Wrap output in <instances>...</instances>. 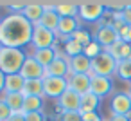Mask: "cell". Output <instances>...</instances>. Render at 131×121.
<instances>
[{"instance_id": "6da1fadb", "label": "cell", "mask_w": 131, "mask_h": 121, "mask_svg": "<svg viewBox=\"0 0 131 121\" xmlns=\"http://www.w3.org/2000/svg\"><path fill=\"white\" fill-rule=\"evenodd\" d=\"M34 25L24 16L16 13H9L0 20V45L22 49L31 44Z\"/></svg>"}, {"instance_id": "7a4b0ae2", "label": "cell", "mask_w": 131, "mask_h": 121, "mask_svg": "<svg viewBox=\"0 0 131 121\" xmlns=\"http://www.w3.org/2000/svg\"><path fill=\"white\" fill-rule=\"evenodd\" d=\"M25 60H27V54L24 53V49L2 47V51H0V71H2L6 76L20 74Z\"/></svg>"}, {"instance_id": "3957f363", "label": "cell", "mask_w": 131, "mask_h": 121, "mask_svg": "<svg viewBox=\"0 0 131 121\" xmlns=\"http://www.w3.org/2000/svg\"><path fill=\"white\" fill-rule=\"evenodd\" d=\"M115 71H117V60L108 51H102L99 56H95L92 60V74L111 78L115 74Z\"/></svg>"}, {"instance_id": "277c9868", "label": "cell", "mask_w": 131, "mask_h": 121, "mask_svg": "<svg viewBox=\"0 0 131 121\" xmlns=\"http://www.w3.org/2000/svg\"><path fill=\"white\" fill-rule=\"evenodd\" d=\"M106 15V6L102 2H83L79 4V20L93 24V22H101Z\"/></svg>"}, {"instance_id": "5b68a950", "label": "cell", "mask_w": 131, "mask_h": 121, "mask_svg": "<svg viewBox=\"0 0 131 121\" xmlns=\"http://www.w3.org/2000/svg\"><path fill=\"white\" fill-rule=\"evenodd\" d=\"M56 42H58V36L56 33L49 31L47 27H43L41 24H36L34 29H32V38H31V45L34 49H50V47H56Z\"/></svg>"}, {"instance_id": "8992f818", "label": "cell", "mask_w": 131, "mask_h": 121, "mask_svg": "<svg viewBox=\"0 0 131 121\" xmlns=\"http://www.w3.org/2000/svg\"><path fill=\"white\" fill-rule=\"evenodd\" d=\"M118 40H120V36H118V33L113 25H99L97 31L93 33V42H97L104 51H108Z\"/></svg>"}, {"instance_id": "52a82bcc", "label": "cell", "mask_w": 131, "mask_h": 121, "mask_svg": "<svg viewBox=\"0 0 131 121\" xmlns=\"http://www.w3.org/2000/svg\"><path fill=\"white\" fill-rule=\"evenodd\" d=\"M68 89V80L67 78H54V76H45L43 78V94L47 98L59 99L61 94Z\"/></svg>"}, {"instance_id": "ba28073f", "label": "cell", "mask_w": 131, "mask_h": 121, "mask_svg": "<svg viewBox=\"0 0 131 121\" xmlns=\"http://www.w3.org/2000/svg\"><path fill=\"white\" fill-rule=\"evenodd\" d=\"M110 112L115 116H131V96H129V92H115L110 99Z\"/></svg>"}, {"instance_id": "9c48e42d", "label": "cell", "mask_w": 131, "mask_h": 121, "mask_svg": "<svg viewBox=\"0 0 131 121\" xmlns=\"http://www.w3.org/2000/svg\"><path fill=\"white\" fill-rule=\"evenodd\" d=\"M70 58L65 56V53H58V58L45 69V76H54V78H68L70 72Z\"/></svg>"}, {"instance_id": "30bf717a", "label": "cell", "mask_w": 131, "mask_h": 121, "mask_svg": "<svg viewBox=\"0 0 131 121\" xmlns=\"http://www.w3.org/2000/svg\"><path fill=\"white\" fill-rule=\"evenodd\" d=\"M58 108H59V112H79V108H81V96L68 87L61 94V98L58 99Z\"/></svg>"}, {"instance_id": "8fae6325", "label": "cell", "mask_w": 131, "mask_h": 121, "mask_svg": "<svg viewBox=\"0 0 131 121\" xmlns=\"http://www.w3.org/2000/svg\"><path fill=\"white\" fill-rule=\"evenodd\" d=\"M20 74H22V78H24L25 81H27V80H43V78H45V69H43L32 56H27V60H25V63H24Z\"/></svg>"}, {"instance_id": "7c38bea8", "label": "cell", "mask_w": 131, "mask_h": 121, "mask_svg": "<svg viewBox=\"0 0 131 121\" xmlns=\"http://www.w3.org/2000/svg\"><path fill=\"white\" fill-rule=\"evenodd\" d=\"M68 87L75 90L79 96H84L90 92L92 87V74H70L68 78Z\"/></svg>"}, {"instance_id": "4fadbf2b", "label": "cell", "mask_w": 131, "mask_h": 121, "mask_svg": "<svg viewBox=\"0 0 131 121\" xmlns=\"http://www.w3.org/2000/svg\"><path fill=\"white\" fill-rule=\"evenodd\" d=\"M111 90H113V81H111V78L92 74V87H90V92H92V94H95L97 98H104V96H108Z\"/></svg>"}, {"instance_id": "5bb4252c", "label": "cell", "mask_w": 131, "mask_h": 121, "mask_svg": "<svg viewBox=\"0 0 131 121\" xmlns=\"http://www.w3.org/2000/svg\"><path fill=\"white\" fill-rule=\"evenodd\" d=\"M81 29L79 27V18H61L59 20V25H58V31H56V36L58 40H68L74 36V33Z\"/></svg>"}, {"instance_id": "9a60e30c", "label": "cell", "mask_w": 131, "mask_h": 121, "mask_svg": "<svg viewBox=\"0 0 131 121\" xmlns=\"http://www.w3.org/2000/svg\"><path fill=\"white\" fill-rule=\"evenodd\" d=\"M45 6V13H43V18H41V25L47 27L49 31L56 33L58 31V25H59V20L61 16L56 13V4H43Z\"/></svg>"}, {"instance_id": "2e32d148", "label": "cell", "mask_w": 131, "mask_h": 121, "mask_svg": "<svg viewBox=\"0 0 131 121\" xmlns=\"http://www.w3.org/2000/svg\"><path fill=\"white\" fill-rule=\"evenodd\" d=\"M68 63H70V72L72 74H92V60L84 54L70 58Z\"/></svg>"}, {"instance_id": "e0dca14e", "label": "cell", "mask_w": 131, "mask_h": 121, "mask_svg": "<svg viewBox=\"0 0 131 121\" xmlns=\"http://www.w3.org/2000/svg\"><path fill=\"white\" fill-rule=\"evenodd\" d=\"M43 13H45V6H43V4H38V2H27V7L24 9L22 15H24L32 25H36V24L41 22Z\"/></svg>"}, {"instance_id": "ac0fdd59", "label": "cell", "mask_w": 131, "mask_h": 121, "mask_svg": "<svg viewBox=\"0 0 131 121\" xmlns=\"http://www.w3.org/2000/svg\"><path fill=\"white\" fill-rule=\"evenodd\" d=\"M29 56H32L43 69H47L58 58V51H56V47H50V49H34L32 54H29Z\"/></svg>"}, {"instance_id": "d6986e66", "label": "cell", "mask_w": 131, "mask_h": 121, "mask_svg": "<svg viewBox=\"0 0 131 121\" xmlns=\"http://www.w3.org/2000/svg\"><path fill=\"white\" fill-rule=\"evenodd\" d=\"M0 99H2V101L11 108V112H22V110H24L25 96H24L22 92H4Z\"/></svg>"}, {"instance_id": "ffe728a7", "label": "cell", "mask_w": 131, "mask_h": 121, "mask_svg": "<svg viewBox=\"0 0 131 121\" xmlns=\"http://www.w3.org/2000/svg\"><path fill=\"white\" fill-rule=\"evenodd\" d=\"M108 53L117 60V62H122V60H131V44L124 42V40H118L117 44H113Z\"/></svg>"}, {"instance_id": "44dd1931", "label": "cell", "mask_w": 131, "mask_h": 121, "mask_svg": "<svg viewBox=\"0 0 131 121\" xmlns=\"http://www.w3.org/2000/svg\"><path fill=\"white\" fill-rule=\"evenodd\" d=\"M56 13L61 18H77L79 16V4H75V2H56Z\"/></svg>"}, {"instance_id": "7402d4cb", "label": "cell", "mask_w": 131, "mask_h": 121, "mask_svg": "<svg viewBox=\"0 0 131 121\" xmlns=\"http://www.w3.org/2000/svg\"><path fill=\"white\" fill-rule=\"evenodd\" d=\"M99 105H101V98H97L95 94L88 92V94L81 96V108H79V112L81 114H84V112H97Z\"/></svg>"}, {"instance_id": "603a6c76", "label": "cell", "mask_w": 131, "mask_h": 121, "mask_svg": "<svg viewBox=\"0 0 131 121\" xmlns=\"http://www.w3.org/2000/svg\"><path fill=\"white\" fill-rule=\"evenodd\" d=\"M24 85H25V80L22 78V74H9L6 76L4 92H22Z\"/></svg>"}, {"instance_id": "cb8c5ba5", "label": "cell", "mask_w": 131, "mask_h": 121, "mask_svg": "<svg viewBox=\"0 0 131 121\" xmlns=\"http://www.w3.org/2000/svg\"><path fill=\"white\" fill-rule=\"evenodd\" d=\"M24 96H38V98H43V80H27L25 85H24V90H22Z\"/></svg>"}, {"instance_id": "d4e9b609", "label": "cell", "mask_w": 131, "mask_h": 121, "mask_svg": "<svg viewBox=\"0 0 131 121\" xmlns=\"http://www.w3.org/2000/svg\"><path fill=\"white\" fill-rule=\"evenodd\" d=\"M84 47L81 44H77L74 38H68V40H63V53L67 58H75L79 54H83Z\"/></svg>"}, {"instance_id": "484cf974", "label": "cell", "mask_w": 131, "mask_h": 121, "mask_svg": "<svg viewBox=\"0 0 131 121\" xmlns=\"http://www.w3.org/2000/svg\"><path fill=\"white\" fill-rule=\"evenodd\" d=\"M115 76L122 81H127L131 83V60H122V62H117V71H115Z\"/></svg>"}, {"instance_id": "4316f807", "label": "cell", "mask_w": 131, "mask_h": 121, "mask_svg": "<svg viewBox=\"0 0 131 121\" xmlns=\"http://www.w3.org/2000/svg\"><path fill=\"white\" fill-rule=\"evenodd\" d=\"M43 108V98H38V96H25V101H24V112L29 114V112H40Z\"/></svg>"}, {"instance_id": "83f0119b", "label": "cell", "mask_w": 131, "mask_h": 121, "mask_svg": "<svg viewBox=\"0 0 131 121\" xmlns=\"http://www.w3.org/2000/svg\"><path fill=\"white\" fill-rule=\"evenodd\" d=\"M72 38H74V40H75L77 44H81L83 47H86L88 44H92V42H93L92 34H90V33H88L86 29H83V27H81V29H77V31L74 33V36H72Z\"/></svg>"}, {"instance_id": "f1b7e54d", "label": "cell", "mask_w": 131, "mask_h": 121, "mask_svg": "<svg viewBox=\"0 0 131 121\" xmlns=\"http://www.w3.org/2000/svg\"><path fill=\"white\" fill-rule=\"evenodd\" d=\"M102 51H104V49H102V47H101L97 42H92V44H88V45L84 47L83 54H84V56H88L90 60H93V58H95V56H99Z\"/></svg>"}, {"instance_id": "f546056e", "label": "cell", "mask_w": 131, "mask_h": 121, "mask_svg": "<svg viewBox=\"0 0 131 121\" xmlns=\"http://www.w3.org/2000/svg\"><path fill=\"white\" fill-rule=\"evenodd\" d=\"M59 121H83L81 112H61Z\"/></svg>"}, {"instance_id": "4dcf8cb0", "label": "cell", "mask_w": 131, "mask_h": 121, "mask_svg": "<svg viewBox=\"0 0 131 121\" xmlns=\"http://www.w3.org/2000/svg\"><path fill=\"white\" fill-rule=\"evenodd\" d=\"M25 121H47V114L43 110H40V112H29V114H25Z\"/></svg>"}, {"instance_id": "1f68e13d", "label": "cell", "mask_w": 131, "mask_h": 121, "mask_svg": "<svg viewBox=\"0 0 131 121\" xmlns=\"http://www.w3.org/2000/svg\"><path fill=\"white\" fill-rule=\"evenodd\" d=\"M11 114H13L11 108H9L2 99H0V121H7V119L11 117Z\"/></svg>"}, {"instance_id": "d6a6232c", "label": "cell", "mask_w": 131, "mask_h": 121, "mask_svg": "<svg viewBox=\"0 0 131 121\" xmlns=\"http://www.w3.org/2000/svg\"><path fill=\"white\" fill-rule=\"evenodd\" d=\"M120 16H122V20H124L126 25H131V2H127V7L120 13Z\"/></svg>"}, {"instance_id": "836d02e7", "label": "cell", "mask_w": 131, "mask_h": 121, "mask_svg": "<svg viewBox=\"0 0 131 121\" xmlns=\"http://www.w3.org/2000/svg\"><path fill=\"white\" fill-rule=\"evenodd\" d=\"M81 116H83V121H104L97 112H84Z\"/></svg>"}, {"instance_id": "e575fe53", "label": "cell", "mask_w": 131, "mask_h": 121, "mask_svg": "<svg viewBox=\"0 0 131 121\" xmlns=\"http://www.w3.org/2000/svg\"><path fill=\"white\" fill-rule=\"evenodd\" d=\"M7 121H25V112H24V110H22V112H13Z\"/></svg>"}, {"instance_id": "d590c367", "label": "cell", "mask_w": 131, "mask_h": 121, "mask_svg": "<svg viewBox=\"0 0 131 121\" xmlns=\"http://www.w3.org/2000/svg\"><path fill=\"white\" fill-rule=\"evenodd\" d=\"M106 121H131V116H115V114H110V119Z\"/></svg>"}, {"instance_id": "8d00e7d4", "label": "cell", "mask_w": 131, "mask_h": 121, "mask_svg": "<svg viewBox=\"0 0 131 121\" xmlns=\"http://www.w3.org/2000/svg\"><path fill=\"white\" fill-rule=\"evenodd\" d=\"M4 85H6V74L0 71V94H4Z\"/></svg>"}, {"instance_id": "74e56055", "label": "cell", "mask_w": 131, "mask_h": 121, "mask_svg": "<svg viewBox=\"0 0 131 121\" xmlns=\"http://www.w3.org/2000/svg\"><path fill=\"white\" fill-rule=\"evenodd\" d=\"M127 92H129V96H131V85H129V90H127Z\"/></svg>"}, {"instance_id": "f35d334b", "label": "cell", "mask_w": 131, "mask_h": 121, "mask_svg": "<svg viewBox=\"0 0 131 121\" xmlns=\"http://www.w3.org/2000/svg\"><path fill=\"white\" fill-rule=\"evenodd\" d=\"M0 51H2V45H0Z\"/></svg>"}, {"instance_id": "ab89813d", "label": "cell", "mask_w": 131, "mask_h": 121, "mask_svg": "<svg viewBox=\"0 0 131 121\" xmlns=\"http://www.w3.org/2000/svg\"><path fill=\"white\" fill-rule=\"evenodd\" d=\"M0 20H2V18H0Z\"/></svg>"}, {"instance_id": "60d3db41", "label": "cell", "mask_w": 131, "mask_h": 121, "mask_svg": "<svg viewBox=\"0 0 131 121\" xmlns=\"http://www.w3.org/2000/svg\"><path fill=\"white\" fill-rule=\"evenodd\" d=\"M129 85H131V83H129Z\"/></svg>"}]
</instances>
